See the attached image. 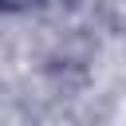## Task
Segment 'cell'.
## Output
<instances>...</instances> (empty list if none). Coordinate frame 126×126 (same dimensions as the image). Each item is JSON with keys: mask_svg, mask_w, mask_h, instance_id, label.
Here are the masks:
<instances>
[{"mask_svg": "<svg viewBox=\"0 0 126 126\" xmlns=\"http://www.w3.org/2000/svg\"><path fill=\"white\" fill-rule=\"evenodd\" d=\"M12 4H28V0H0V8H12Z\"/></svg>", "mask_w": 126, "mask_h": 126, "instance_id": "6da1fadb", "label": "cell"}]
</instances>
